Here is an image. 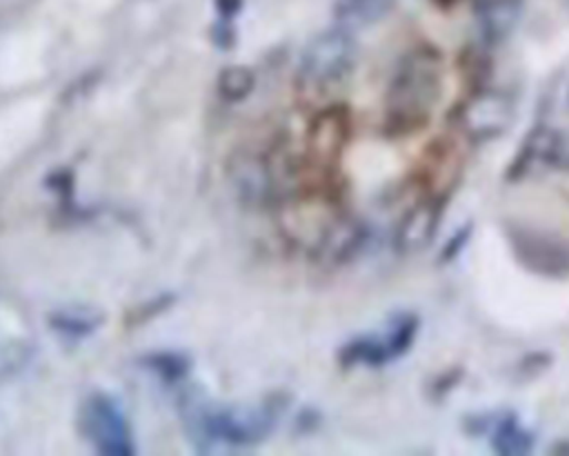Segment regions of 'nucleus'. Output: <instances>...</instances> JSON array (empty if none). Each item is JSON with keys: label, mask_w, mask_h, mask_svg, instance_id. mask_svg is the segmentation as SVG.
<instances>
[{"label": "nucleus", "mask_w": 569, "mask_h": 456, "mask_svg": "<svg viewBox=\"0 0 569 456\" xmlns=\"http://www.w3.org/2000/svg\"><path fill=\"white\" fill-rule=\"evenodd\" d=\"M418 329H420V320L416 314L400 311L393 318H389V325L382 336H385V343H387L393 360H398L400 356H405L411 349V345L418 336Z\"/></svg>", "instance_id": "nucleus-12"}, {"label": "nucleus", "mask_w": 569, "mask_h": 456, "mask_svg": "<svg viewBox=\"0 0 569 456\" xmlns=\"http://www.w3.org/2000/svg\"><path fill=\"white\" fill-rule=\"evenodd\" d=\"M222 16H233L240 9V0H216Z\"/></svg>", "instance_id": "nucleus-18"}, {"label": "nucleus", "mask_w": 569, "mask_h": 456, "mask_svg": "<svg viewBox=\"0 0 569 456\" xmlns=\"http://www.w3.org/2000/svg\"><path fill=\"white\" fill-rule=\"evenodd\" d=\"M471 225H465V227H458L447 240H445V247H442V251H440V262H449V260H453L462 249H465V245H467V240H469V236H471Z\"/></svg>", "instance_id": "nucleus-16"}, {"label": "nucleus", "mask_w": 569, "mask_h": 456, "mask_svg": "<svg viewBox=\"0 0 569 456\" xmlns=\"http://www.w3.org/2000/svg\"><path fill=\"white\" fill-rule=\"evenodd\" d=\"M80 429L100 454L129 456L136 449L120 405L107 394H91L82 403Z\"/></svg>", "instance_id": "nucleus-5"}, {"label": "nucleus", "mask_w": 569, "mask_h": 456, "mask_svg": "<svg viewBox=\"0 0 569 456\" xmlns=\"http://www.w3.org/2000/svg\"><path fill=\"white\" fill-rule=\"evenodd\" d=\"M256 85L253 71L249 67H227L218 76V93L227 102L244 100Z\"/></svg>", "instance_id": "nucleus-14"}, {"label": "nucleus", "mask_w": 569, "mask_h": 456, "mask_svg": "<svg viewBox=\"0 0 569 456\" xmlns=\"http://www.w3.org/2000/svg\"><path fill=\"white\" fill-rule=\"evenodd\" d=\"M345 367H382L391 360L385 336H358L345 343L338 351Z\"/></svg>", "instance_id": "nucleus-10"}, {"label": "nucleus", "mask_w": 569, "mask_h": 456, "mask_svg": "<svg viewBox=\"0 0 569 456\" xmlns=\"http://www.w3.org/2000/svg\"><path fill=\"white\" fill-rule=\"evenodd\" d=\"M556 169H569V136L562 133L560 136V145H558V153H556Z\"/></svg>", "instance_id": "nucleus-17"}, {"label": "nucleus", "mask_w": 569, "mask_h": 456, "mask_svg": "<svg viewBox=\"0 0 569 456\" xmlns=\"http://www.w3.org/2000/svg\"><path fill=\"white\" fill-rule=\"evenodd\" d=\"M489 443L496 454L522 456L533 449L536 438L513 414H502V416H496L491 423Z\"/></svg>", "instance_id": "nucleus-9"}, {"label": "nucleus", "mask_w": 569, "mask_h": 456, "mask_svg": "<svg viewBox=\"0 0 569 456\" xmlns=\"http://www.w3.org/2000/svg\"><path fill=\"white\" fill-rule=\"evenodd\" d=\"M442 93V56L433 44L411 47L396 65L385 91L382 131L405 138L422 131Z\"/></svg>", "instance_id": "nucleus-1"}, {"label": "nucleus", "mask_w": 569, "mask_h": 456, "mask_svg": "<svg viewBox=\"0 0 569 456\" xmlns=\"http://www.w3.org/2000/svg\"><path fill=\"white\" fill-rule=\"evenodd\" d=\"M356 67V42L345 29L318 33L300 58L298 85L309 96H325L345 85Z\"/></svg>", "instance_id": "nucleus-2"}, {"label": "nucleus", "mask_w": 569, "mask_h": 456, "mask_svg": "<svg viewBox=\"0 0 569 456\" xmlns=\"http://www.w3.org/2000/svg\"><path fill=\"white\" fill-rule=\"evenodd\" d=\"M507 242L516 260L531 274L545 278L569 276V242L538 227L522 222L505 225Z\"/></svg>", "instance_id": "nucleus-4"}, {"label": "nucleus", "mask_w": 569, "mask_h": 456, "mask_svg": "<svg viewBox=\"0 0 569 456\" xmlns=\"http://www.w3.org/2000/svg\"><path fill=\"white\" fill-rule=\"evenodd\" d=\"M516 116L513 100L496 89H476L451 111V122L462 138L489 142L502 136Z\"/></svg>", "instance_id": "nucleus-3"}, {"label": "nucleus", "mask_w": 569, "mask_h": 456, "mask_svg": "<svg viewBox=\"0 0 569 456\" xmlns=\"http://www.w3.org/2000/svg\"><path fill=\"white\" fill-rule=\"evenodd\" d=\"M445 207H447V196L427 194L411 209H407L396 227V236H393L396 249L400 254H416L425 249L433 240L440 227Z\"/></svg>", "instance_id": "nucleus-7"}, {"label": "nucleus", "mask_w": 569, "mask_h": 456, "mask_svg": "<svg viewBox=\"0 0 569 456\" xmlns=\"http://www.w3.org/2000/svg\"><path fill=\"white\" fill-rule=\"evenodd\" d=\"M147 367L153 369L162 380L167 383H173V380H180L184 378V374L189 371V360L180 354H153V356H147L144 358Z\"/></svg>", "instance_id": "nucleus-15"}, {"label": "nucleus", "mask_w": 569, "mask_h": 456, "mask_svg": "<svg viewBox=\"0 0 569 456\" xmlns=\"http://www.w3.org/2000/svg\"><path fill=\"white\" fill-rule=\"evenodd\" d=\"M522 0H473V13L485 42H502L516 27Z\"/></svg>", "instance_id": "nucleus-8"}, {"label": "nucleus", "mask_w": 569, "mask_h": 456, "mask_svg": "<svg viewBox=\"0 0 569 456\" xmlns=\"http://www.w3.org/2000/svg\"><path fill=\"white\" fill-rule=\"evenodd\" d=\"M351 118L349 109L342 105L327 107L318 111L307 131V151L309 160L322 171H331L342 156V149L349 142Z\"/></svg>", "instance_id": "nucleus-6"}, {"label": "nucleus", "mask_w": 569, "mask_h": 456, "mask_svg": "<svg viewBox=\"0 0 569 456\" xmlns=\"http://www.w3.org/2000/svg\"><path fill=\"white\" fill-rule=\"evenodd\" d=\"M393 0H336L333 13L342 27H365L385 18Z\"/></svg>", "instance_id": "nucleus-11"}, {"label": "nucleus", "mask_w": 569, "mask_h": 456, "mask_svg": "<svg viewBox=\"0 0 569 456\" xmlns=\"http://www.w3.org/2000/svg\"><path fill=\"white\" fill-rule=\"evenodd\" d=\"M49 323L58 334L80 338V336L91 334L100 325V316L96 311H84V309L76 307V309L56 311Z\"/></svg>", "instance_id": "nucleus-13"}]
</instances>
